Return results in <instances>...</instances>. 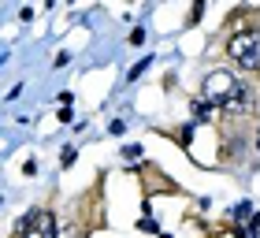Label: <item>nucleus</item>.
<instances>
[{"label":"nucleus","mask_w":260,"mask_h":238,"mask_svg":"<svg viewBox=\"0 0 260 238\" xmlns=\"http://www.w3.org/2000/svg\"><path fill=\"white\" fill-rule=\"evenodd\" d=\"M205 101L216 104V108H227V112H245L253 104V90H245L231 71H208L205 78Z\"/></svg>","instance_id":"nucleus-1"},{"label":"nucleus","mask_w":260,"mask_h":238,"mask_svg":"<svg viewBox=\"0 0 260 238\" xmlns=\"http://www.w3.org/2000/svg\"><path fill=\"white\" fill-rule=\"evenodd\" d=\"M141 41H145V30H141V26L130 30V45H141Z\"/></svg>","instance_id":"nucleus-8"},{"label":"nucleus","mask_w":260,"mask_h":238,"mask_svg":"<svg viewBox=\"0 0 260 238\" xmlns=\"http://www.w3.org/2000/svg\"><path fill=\"white\" fill-rule=\"evenodd\" d=\"M227 56L245 71H260V30H253V26L234 30L227 38Z\"/></svg>","instance_id":"nucleus-2"},{"label":"nucleus","mask_w":260,"mask_h":238,"mask_svg":"<svg viewBox=\"0 0 260 238\" xmlns=\"http://www.w3.org/2000/svg\"><path fill=\"white\" fill-rule=\"evenodd\" d=\"M149 64H152V56H145L141 64H134V67H130V75H126V78H130V82H134V78H141V75H145V67H149Z\"/></svg>","instance_id":"nucleus-6"},{"label":"nucleus","mask_w":260,"mask_h":238,"mask_svg":"<svg viewBox=\"0 0 260 238\" xmlns=\"http://www.w3.org/2000/svg\"><path fill=\"white\" fill-rule=\"evenodd\" d=\"M123 160H126V164H141V145H138V141L123 145Z\"/></svg>","instance_id":"nucleus-4"},{"label":"nucleus","mask_w":260,"mask_h":238,"mask_svg":"<svg viewBox=\"0 0 260 238\" xmlns=\"http://www.w3.org/2000/svg\"><path fill=\"white\" fill-rule=\"evenodd\" d=\"M234 220H253V201H242V205H234Z\"/></svg>","instance_id":"nucleus-5"},{"label":"nucleus","mask_w":260,"mask_h":238,"mask_svg":"<svg viewBox=\"0 0 260 238\" xmlns=\"http://www.w3.org/2000/svg\"><path fill=\"white\" fill-rule=\"evenodd\" d=\"M22 238H56V220H52V212L49 209H34L26 220H22V227H19Z\"/></svg>","instance_id":"nucleus-3"},{"label":"nucleus","mask_w":260,"mask_h":238,"mask_svg":"<svg viewBox=\"0 0 260 238\" xmlns=\"http://www.w3.org/2000/svg\"><path fill=\"white\" fill-rule=\"evenodd\" d=\"M75 160H78V149H75V145H67V149H63V157H60V164H63V168H71Z\"/></svg>","instance_id":"nucleus-7"},{"label":"nucleus","mask_w":260,"mask_h":238,"mask_svg":"<svg viewBox=\"0 0 260 238\" xmlns=\"http://www.w3.org/2000/svg\"><path fill=\"white\" fill-rule=\"evenodd\" d=\"M256 149H260V134H256Z\"/></svg>","instance_id":"nucleus-10"},{"label":"nucleus","mask_w":260,"mask_h":238,"mask_svg":"<svg viewBox=\"0 0 260 238\" xmlns=\"http://www.w3.org/2000/svg\"><path fill=\"white\" fill-rule=\"evenodd\" d=\"M108 130H112V134H123L126 123H123V119H112V127H108Z\"/></svg>","instance_id":"nucleus-9"}]
</instances>
